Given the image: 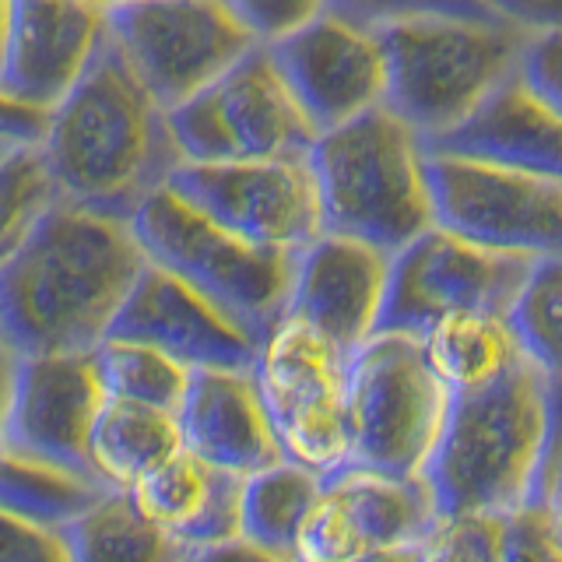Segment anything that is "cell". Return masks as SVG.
Instances as JSON below:
<instances>
[{
    "label": "cell",
    "mask_w": 562,
    "mask_h": 562,
    "mask_svg": "<svg viewBox=\"0 0 562 562\" xmlns=\"http://www.w3.org/2000/svg\"><path fill=\"white\" fill-rule=\"evenodd\" d=\"M356 562H422V544H412V549H386V552H373Z\"/></svg>",
    "instance_id": "60d3db41"
},
{
    "label": "cell",
    "mask_w": 562,
    "mask_h": 562,
    "mask_svg": "<svg viewBox=\"0 0 562 562\" xmlns=\"http://www.w3.org/2000/svg\"><path fill=\"white\" fill-rule=\"evenodd\" d=\"M110 35V11L92 0H14L0 92L57 110Z\"/></svg>",
    "instance_id": "e0dca14e"
},
{
    "label": "cell",
    "mask_w": 562,
    "mask_h": 562,
    "mask_svg": "<svg viewBox=\"0 0 562 562\" xmlns=\"http://www.w3.org/2000/svg\"><path fill=\"white\" fill-rule=\"evenodd\" d=\"M18 348L11 345L4 324H0V429H4V415H8V401H11V391H14V376H18Z\"/></svg>",
    "instance_id": "ab89813d"
},
{
    "label": "cell",
    "mask_w": 562,
    "mask_h": 562,
    "mask_svg": "<svg viewBox=\"0 0 562 562\" xmlns=\"http://www.w3.org/2000/svg\"><path fill=\"white\" fill-rule=\"evenodd\" d=\"M110 35L162 110L204 92L260 46L225 0H134L110 11Z\"/></svg>",
    "instance_id": "8fae6325"
},
{
    "label": "cell",
    "mask_w": 562,
    "mask_h": 562,
    "mask_svg": "<svg viewBox=\"0 0 562 562\" xmlns=\"http://www.w3.org/2000/svg\"><path fill=\"white\" fill-rule=\"evenodd\" d=\"M0 562H70L64 527L32 524L0 509Z\"/></svg>",
    "instance_id": "e575fe53"
},
{
    "label": "cell",
    "mask_w": 562,
    "mask_h": 562,
    "mask_svg": "<svg viewBox=\"0 0 562 562\" xmlns=\"http://www.w3.org/2000/svg\"><path fill=\"white\" fill-rule=\"evenodd\" d=\"M131 228L148 263L187 281L257 345L285 316L299 254L228 233L169 187L134 211Z\"/></svg>",
    "instance_id": "8992f818"
},
{
    "label": "cell",
    "mask_w": 562,
    "mask_h": 562,
    "mask_svg": "<svg viewBox=\"0 0 562 562\" xmlns=\"http://www.w3.org/2000/svg\"><path fill=\"white\" fill-rule=\"evenodd\" d=\"M496 14L527 32H552L562 29V0H488Z\"/></svg>",
    "instance_id": "74e56055"
},
{
    "label": "cell",
    "mask_w": 562,
    "mask_h": 562,
    "mask_svg": "<svg viewBox=\"0 0 562 562\" xmlns=\"http://www.w3.org/2000/svg\"><path fill=\"white\" fill-rule=\"evenodd\" d=\"M102 404L105 391L95 369V351L25 356L18 362L0 447L95 479L88 439Z\"/></svg>",
    "instance_id": "9a60e30c"
},
{
    "label": "cell",
    "mask_w": 562,
    "mask_h": 562,
    "mask_svg": "<svg viewBox=\"0 0 562 562\" xmlns=\"http://www.w3.org/2000/svg\"><path fill=\"white\" fill-rule=\"evenodd\" d=\"M330 11L366 29H383L404 18L457 14V18H496L488 0H330Z\"/></svg>",
    "instance_id": "d6a6232c"
},
{
    "label": "cell",
    "mask_w": 562,
    "mask_h": 562,
    "mask_svg": "<svg viewBox=\"0 0 562 562\" xmlns=\"http://www.w3.org/2000/svg\"><path fill=\"white\" fill-rule=\"evenodd\" d=\"M268 53L316 134L386 102V57L376 29L327 11L271 43Z\"/></svg>",
    "instance_id": "2e32d148"
},
{
    "label": "cell",
    "mask_w": 562,
    "mask_h": 562,
    "mask_svg": "<svg viewBox=\"0 0 562 562\" xmlns=\"http://www.w3.org/2000/svg\"><path fill=\"white\" fill-rule=\"evenodd\" d=\"M555 383L527 356L479 391L450 394L426 482L439 520L506 517L535 499L552 436Z\"/></svg>",
    "instance_id": "3957f363"
},
{
    "label": "cell",
    "mask_w": 562,
    "mask_h": 562,
    "mask_svg": "<svg viewBox=\"0 0 562 562\" xmlns=\"http://www.w3.org/2000/svg\"><path fill=\"white\" fill-rule=\"evenodd\" d=\"M176 418L187 453L239 479L285 461L250 369H193Z\"/></svg>",
    "instance_id": "ffe728a7"
},
{
    "label": "cell",
    "mask_w": 562,
    "mask_h": 562,
    "mask_svg": "<svg viewBox=\"0 0 562 562\" xmlns=\"http://www.w3.org/2000/svg\"><path fill=\"white\" fill-rule=\"evenodd\" d=\"M43 155L60 201L123 222L183 166L169 110L140 85L113 35L49 110Z\"/></svg>",
    "instance_id": "7a4b0ae2"
},
{
    "label": "cell",
    "mask_w": 562,
    "mask_h": 562,
    "mask_svg": "<svg viewBox=\"0 0 562 562\" xmlns=\"http://www.w3.org/2000/svg\"><path fill=\"white\" fill-rule=\"evenodd\" d=\"M426 148L488 166L562 176V120L535 92L524 70H517L464 123Z\"/></svg>",
    "instance_id": "44dd1931"
},
{
    "label": "cell",
    "mask_w": 562,
    "mask_h": 562,
    "mask_svg": "<svg viewBox=\"0 0 562 562\" xmlns=\"http://www.w3.org/2000/svg\"><path fill=\"white\" fill-rule=\"evenodd\" d=\"M145 263L131 222L57 201L0 268V324L18 356L95 351Z\"/></svg>",
    "instance_id": "6da1fadb"
},
{
    "label": "cell",
    "mask_w": 562,
    "mask_h": 562,
    "mask_svg": "<svg viewBox=\"0 0 562 562\" xmlns=\"http://www.w3.org/2000/svg\"><path fill=\"white\" fill-rule=\"evenodd\" d=\"M321 488V474L292 461H278L243 479L239 538L260 544V549L295 555L299 531H303Z\"/></svg>",
    "instance_id": "484cf974"
},
{
    "label": "cell",
    "mask_w": 562,
    "mask_h": 562,
    "mask_svg": "<svg viewBox=\"0 0 562 562\" xmlns=\"http://www.w3.org/2000/svg\"><path fill=\"white\" fill-rule=\"evenodd\" d=\"M418 338L432 373L450 394L479 391L527 359V348L506 313H450Z\"/></svg>",
    "instance_id": "cb8c5ba5"
},
{
    "label": "cell",
    "mask_w": 562,
    "mask_h": 562,
    "mask_svg": "<svg viewBox=\"0 0 562 562\" xmlns=\"http://www.w3.org/2000/svg\"><path fill=\"white\" fill-rule=\"evenodd\" d=\"M524 78L535 85V92L552 105L562 120V29L535 32L524 49Z\"/></svg>",
    "instance_id": "d590c367"
},
{
    "label": "cell",
    "mask_w": 562,
    "mask_h": 562,
    "mask_svg": "<svg viewBox=\"0 0 562 562\" xmlns=\"http://www.w3.org/2000/svg\"><path fill=\"white\" fill-rule=\"evenodd\" d=\"M14 148H22V145H14V140H4V137H0V158H4V155H11Z\"/></svg>",
    "instance_id": "ee69618b"
},
{
    "label": "cell",
    "mask_w": 562,
    "mask_h": 562,
    "mask_svg": "<svg viewBox=\"0 0 562 562\" xmlns=\"http://www.w3.org/2000/svg\"><path fill=\"white\" fill-rule=\"evenodd\" d=\"M450 412V391L432 373L418 334H373L348 369L351 464L418 479L426 474Z\"/></svg>",
    "instance_id": "52a82bcc"
},
{
    "label": "cell",
    "mask_w": 562,
    "mask_h": 562,
    "mask_svg": "<svg viewBox=\"0 0 562 562\" xmlns=\"http://www.w3.org/2000/svg\"><path fill=\"white\" fill-rule=\"evenodd\" d=\"M70 562H190V552L162 527L137 514L127 492L110 488L64 527Z\"/></svg>",
    "instance_id": "d4e9b609"
},
{
    "label": "cell",
    "mask_w": 562,
    "mask_h": 562,
    "mask_svg": "<svg viewBox=\"0 0 562 562\" xmlns=\"http://www.w3.org/2000/svg\"><path fill=\"white\" fill-rule=\"evenodd\" d=\"M535 499L544 503V509L555 517L562 531V386L555 383V412H552V436H549V453H544L541 479L535 488Z\"/></svg>",
    "instance_id": "8d00e7d4"
},
{
    "label": "cell",
    "mask_w": 562,
    "mask_h": 562,
    "mask_svg": "<svg viewBox=\"0 0 562 562\" xmlns=\"http://www.w3.org/2000/svg\"><path fill=\"white\" fill-rule=\"evenodd\" d=\"M190 562H299V559L285 555V552L260 549V544L246 541V538H233L225 544H211V549L193 552Z\"/></svg>",
    "instance_id": "f35d334b"
},
{
    "label": "cell",
    "mask_w": 562,
    "mask_h": 562,
    "mask_svg": "<svg viewBox=\"0 0 562 562\" xmlns=\"http://www.w3.org/2000/svg\"><path fill=\"white\" fill-rule=\"evenodd\" d=\"M166 187L228 233L271 250L299 254L324 233V207L310 155L207 166L183 162Z\"/></svg>",
    "instance_id": "4fadbf2b"
},
{
    "label": "cell",
    "mask_w": 562,
    "mask_h": 562,
    "mask_svg": "<svg viewBox=\"0 0 562 562\" xmlns=\"http://www.w3.org/2000/svg\"><path fill=\"white\" fill-rule=\"evenodd\" d=\"M11 14H14V0H0V67H4V53H8Z\"/></svg>",
    "instance_id": "b9f144b4"
},
{
    "label": "cell",
    "mask_w": 562,
    "mask_h": 562,
    "mask_svg": "<svg viewBox=\"0 0 562 562\" xmlns=\"http://www.w3.org/2000/svg\"><path fill=\"white\" fill-rule=\"evenodd\" d=\"M496 562H562V531L544 503L531 499L503 517Z\"/></svg>",
    "instance_id": "1f68e13d"
},
{
    "label": "cell",
    "mask_w": 562,
    "mask_h": 562,
    "mask_svg": "<svg viewBox=\"0 0 562 562\" xmlns=\"http://www.w3.org/2000/svg\"><path fill=\"white\" fill-rule=\"evenodd\" d=\"M426 169L439 228L496 254L562 257V176L436 151H429Z\"/></svg>",
    "instance_id": "30bf717a"
},
{
    "label": "cell",
    "mask_w": 562,
    "mask_h": 562,
    "mask_svg": "<svg viewBox=\"0 0 562 562\" xmlns=\"http://www.w3.org/2000/svg\"><path fill=\"white\" fill-rule=\"evenodd\" d=\"M503 538V517H457L422 544V562H496Z\"/></svg>",
    "instance_id": "4dcf8cb0"
},
{
    "label": "cell",
    "mask_w": 562,
    "mask_h": 562,
    "mask_svg": "<svg viewBox=\"0 0 562 562\" xmlns=\"http://www.w3.org/2000/svg\"><path fill=\"white\" fill-rule=\"evenodd\" d=\"M535 263L531 257L485 250L432 225L394 254L380 330L422 334L450 313L509 316Z\"/></svg>",
    "instance_id": "7c38bea8"
},
{
    "label": "cell",
    "mask_w": 562,
    "mask_h": 562,
    "mask_svg": "<svg viewBox=\"0 0 562 562\" xmlns=\"http://www.w3.org/2000/svg\"><path fill=\"white\" fill-rule=\"evenodd\" d=\"M439 527L436 496L418 479H391L366 468H345L324 479L295 541L299 562H356L386 549L426 544Z\"/></svg>",
    "instance_id": "5bb4252c"
},
{
    "label": "cell",
    "mask_w": 562,
    "mask_h": 562,
    "mask_svg": "<svg viewBox=\"0 0 562 562\" xmlns=\"http://www.w3.org/2000/svg\"><path fill=\"white\" fill-rule=\"evenodd\" d=\"M348 369V351L292 313L263 334L250 366L285 461L321 479L351 468Z\"/></svg>",
    "instance_id": "ba28073f"
},
{
    "label": "cell",
    "mask_w": 562,
    "mask_h": 562,
    "mask_svg": "<svg viewBox=\"0 0 562 562\" xmlns=\"http://www.w3.org/2000/svg\"><path fill=\"white\" fill-rule=\"evenodd\" d=\"M376 35L386 57V105L429 145L517 75L535 32L503 14H426L391 22Z\"/></svg>",
    "instance_id": "5b68a950"
},
{
    "label": "cell",
    "mask_w": 562,
    "mask_h": 562,
    "mask_svg": "<svg viewBox=\"0 0 562 562\" xmlns=\"http://www.w3.org/2000/svg\"><path fill=\"white\" fill-rule=\"evenodd\" d=\"M169 127L183 162L310 155L321 137L289 92L268 46H254L204 92L169 110Z\"/></svg>",
    "instance_id": "9c48e42d"
},
{
    "label": "cell",
    "mask_w": 562,
    "mask_h": 562,
    "mask_svg": "<svg viewBox=\"0 0 562 562\" xmlns=\"http://www.w3.org/2000/svg\"><path fill=\"white\" fill-rule=\"evenodd\" d=\"M426 158V140L386 102L324 131L310 148L324 233L404 250L436 225Z\"/></svg>",
    "instance_id": "277c9868"
},
{
    "label": "cell",
    "mask_w": 562,
    "mask_h": 562,
    "mask_svg": "<svg viewBox=\"0 0 562 562\" xmlns=\"http://www.w3.org/2000/svg\"><path fill=\"white\" fill-rule=\"evenodd\" d=\"M391 260L394 254L373 243L321 233L306 250H299L285 313L306 321L348 356H356L380 330Z\"/></svg>",
    "instance_id": "ac0fdd59"
},
{
    "label": "cell",
    "mask_w": 562,
    "mask_h": 562,
    "mask_svg": "<svg viewBox=\"0 0 562 562\" xmlns=\"http://www.w3.org/2000/svg\"><path fill=\"white\" fill-rule=\"evenodd\" d=\"M183 450V432L176 412L151 404L105 397L88 439V461L105 488L127 492L145 474L162 468Z\"/></svg>",
    "instance_id": "603a6c76"
},
{
    "label": "cell",
    "mask_w": 562,
    "mask_h": 562,
    "mask_svg": "<svg viewBox=\"0 0 562 562\" xmlns=\"http://www.w3.org/2000/svg\"><path fill=\"white\" fill-rule=\"evenodd\" d=\"M110 338H131L166 351L169 359L193 369H250L257 338L207 303L176 274L145 263L127 303L120 306Z\"/></svg>",
    "instance_id": "d6986e66"
},
{
    "label": "cell",
    "mask_w": 562,
    "mask_h": 562,
    "mask_svg": "<svg viewBox=\"0 0 562 562\" xmlns=\"http://www.w3.org/2000/svg\"><path fill=\"white\" fill-rule=\"evenodd\" d=\"M95 369L105 397L151 404V408L180 412L190 386V369L169 359L166 351L131 338H105L95 348Z\"/></svg>",
    "instance_id": "83f0119b"
},
{
    "label": "cell",
    "mask_w": 562,
    "mask_h": 562,
    "mask_svg": "<svg viewBox=\"0 0 562 562\" xmlns=\"http://www.w3.org/2000/svg\"><path fill=\"white\" fill-rule=\"evenodd\" d=\"M509 321L527 356L549 373L552 383L562 386V257L535 263Z\"/></svg>",
    "instance_id": "f546056e"
},
{
    "label": "cell",
    "mask_w": 562,
    "mask_h": 562,
    "mask_svg": "<svg viewBox=\"0 0 562 562\" xmlns=\"http://www.w3.org/2000/svg\"><path fill=\"white\" fill-rule=\"evenodd\" d=\"M102 482L57 464L18 457L0 447V509L46 527L75 524L88 506L105 496Z\"/></svg>",
    "instance_id": "4316f807"
},
{
    "label": "cell",
    "mask_w": 562,
    "mask_h": 562,
    "mask_svg": "<svg viewBox=\"0 0 562 562\" xmlns=\"http://www.w3.org/2000/svg\"><path fill=\"white\" fill-rule=\"evenodd\" d=\"M225 4L260 46L285 40L330 11V0H225Z\"/></svg>",
    "instance_id": "836d02e7"
},
{
    "label": "cell",
    "mask_w": 562,
    "mask_h": 562,
    "mask_svg": "<svg viewBox=\"0 0 562 562\" xmlns=\"http://www.w3.org/2000/svg\"><path fill=\"white\" fill-rule=\"evenodd\" d=\"M127 496L140 517L162 527L190 555L239 538L243 479L187 450L131 485Z\"/></svg>",
    "instance_id": "7402d4cb"
},
{
    "label": "cell",
    "mask_w": 562,
    "mask_h": 562,
    "mask_svg": "<svg viewBox=\"0 0 562 562\" xmlns=\"http://www.w3.org/2000/svg\"><path fill=\"white\" fill-rule=\"evenodd\" d=\"M57 201L43 145H22L0 158V268Z\"/></svg>",
    "instance_id": "f1b7e54d"
},
{
    "label": "cell",
    "mask_w": 562,
    "mask_h": 562,
    "mask_svg": "<svg viewBox=\"0 0 562 562\" xmlns=\"http://www.w3.org/2000/svg\"><path fill=\"white\" fill-rule=\"evenodd\" d=\"M92 4L105 8V11H113V8H123V4H134V0H92Z\"/></svg>",
    "instance_id": "7bdbcfd3"
}]
</instances>
